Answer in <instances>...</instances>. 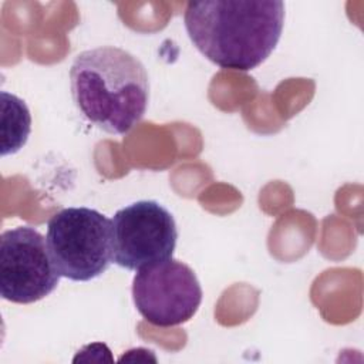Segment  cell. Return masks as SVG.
Wrapping results in <instances>:
<instances>
[{"label":"cell","instance_id":"cell-7","mask_svg":"<svg viewBox=\"0 0 364 364\" xmlns=\"http://www.w3.org/2000/svg\"><path fill=\"white\" fill-rule=\"evenodd\" d=\"M30 131L31 115L26 102L14 94L1 91V156L20 151Z\"/></svg>","mask_w":364,"mask_h":364},{"label":"cell","instance_id":"cell-3","mask_svg":"<svg viewBox=\"0 0 364 364\" xmlns=\"http://www.w3.org/2000/svg\"><path fill=\"white\" fill-rule=\"evenodd\" d=\"M46 242L61 277L73 282L95 279L112 262L111 220L91 208H65L53 215Z\"/></svg>","mask_w":364,"mask_h":364},{"label":"cell","instance_id":"cell-4","mask_svg":"<svg viewBox=\"0 0 364 364\" xmlns=\"http://www.w3.org/2000/svg\"><path fill=\"white\" fill-rule=\"evenodd\" d=\"M112 262L128 270L172 259L178 230L172 213L156 200H138L111 219Z\"/></svg>","mask_w":364,"mask_h":364},{"label":"cell","instance_id":"cell-2","mask_svg":"<svg viewBox=\"0 0 364 364\" xmlns=\"http://www.w3.org/2000/svg\"><path fill=\"white\" fill-rule=\"evenodd\" d=\"M70 85L80 112L97 128L115 135L131 131L149 101L144 64L114 46L81 51L71 64Z\"/></svg>","mask_w":364,"mask_h":364},{"label":"cell","instance_id":"cell-6","mask_svg":"<svg viewBox=\"0 0 364 364\" xmlns=\"http://www.w3.org/2000/svg\"><path fill=\"white\" fill-rule=\"evenodd\" d=\"M44 236L31 226H17L0 236V296L30 304L48 296L60 283Z\"/></svg>","mask_w":364,"mask_h":364},{"label":"cell","instance_id":"cell-5","mask_svg":"<svg viewBox=\"0 0 364 364\" xmlns=\"http://www.w3.org/2000/svg\"><path fill=\"white\" fill-rule=\"evenodd\" d=\"M132 299L148 323L172 327L195 316L202 301V287L188 264L168 259L136 270Z\"/></svg>","mask_w":364,"mask_h":364},{"label":"cell","instance_id":"cell-1","mask_svg":"<svg viewBox=\"0 0 364 364\" xmlns=\"http://www.w3.org/2000/svg\"><path fill=\"white\" fill-rule=\"evenodd\" d=\"M183 23L192 44L209 61L222 68L249 71L276 48L284 4L279 0L191 1Z\"/></svg>","mask_w":364,"mask_h":364}]
</instances>
